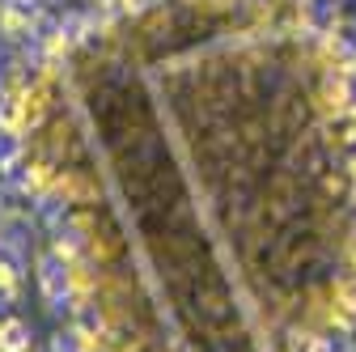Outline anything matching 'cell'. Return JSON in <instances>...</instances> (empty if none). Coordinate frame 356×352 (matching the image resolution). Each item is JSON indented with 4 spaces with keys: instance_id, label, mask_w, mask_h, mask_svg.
<instances>
[{
    "instance_id": "obj_1",
    "label": "cell",
    "mask_w": 356,
    "mask_h": 352,
    "mask_svg": "<svg viewBox=\"0 0 356 352\" xmlns=\"http://www.w3.org/2000/svg\"><path fill=\"white\" fill-rule=\"evenodd\" d=\"M38 285H42V297H47L56 310H64V301L72 297L68 263H64L60 255H42V259H38Z\"/></svg>"
},
{
    "instance_id": "obj_2",
    "label": "cell",
    "mask_w": 356,
    "mask_h": 352,
    "mask_svg": "<svg viewBox=\"0 0 356 352\" xmlns=\"http://www.w3.org/2000/svg\"><path fill=\"white\" fill-rule=\"evenodd\" d=\"M0 30H5L9 38H26L34 30V13L26 0H13V5H5V13H0Z\"/></svg>"
},
{
    "instance_id": "obj_3",
    "label": "cell",
    "mask_w": 356,
    "mask_h": 352,
    "mask_svg": "<svg viewBox=\"0 0 356 352\" xmlns=\"http://www.w3.org/2000/svg\"><path fill=\"white\" fill-rule=\"evenodd\" d=\"M17 289H22V263H17V255L9 246H0V297L13 301Z\"/></svg>"
},
{
    "instance_id": "obj_4",
    "label": "cell",
    "mask_w": 356,
    "mask_h": 352,
    "mask_svg": "<svg viewBox=\"0 0 356 352\" xmlns=\"http://www.w3.org/2000/svg\"><path fill=\"white\" fill-rule=\"evenodd\" d=\"M0 352H30V327L22 319H5V339H0Z\"/></svg>"
},
{
    "instance_id": "obj_5",
    "label": "cell",
    "mask_w": 356,
    "mask_h": 352,
    "mask_svg": "<svg viewBox=\"0 0 356 352\" xmlns=\"http://www.w3.org/2000/svg\"><path fill=\"white\" fill-rule=\"evenodd\" d=\"M72 323H76V335H81V339H98L102 327H106L102 314H98V305H76V319H72Z\"/></svg>"
},
{
    "instance_id": "obj_6",
    "label": "cell",
    "mask_w": 356,
    "mask_h": 352,
    "mask_svg": "<svg viewBox=\"0 0 356 352\" xmlns=\"http://www.w3.org/2000/svg\"><path fill=\"white\" fill-rule=\"evenodd\" d=\"M335 301H339V310H348L356 319V272L335 280Z\"/></svg>"
},
{
    "instance_id": "obj_7",
    "label": "cell",
    "mask_w": 356,
    "mask_h": 352,
    "mask_svg": "<svg viewBox=\"0 0 356 352\" xmlns=\"http://www.w3.org/2000/svg\"><path fill=\"white\" fill-rule=\"evenodd\" d=\"M297 352H331V348H327V339H318V335H301V339H297Z\"/></svg>"
},
{
    "instance_id": "obj_8",
    "label": "cell",
    "mask_w": 356,
    "mask_h": 352,
    "mask_svg": "<svg viewBox=\"0 0 356 352\" xmlns=\"http://www.w3.org/2000/svg\"><path fill=\"white\" fill-rule=\"evenodd\" d=\"M123 5H149V0H123Z\"/></svg>"
},
{
    "instance_id": "obj_9",
    "label": "cell",
    "mask_w": 356,
    "mask_h": 352,
    "mask_svg": "<svg viewBox=\"0 0 356 352\" xmlns=\"http://www.w3.org/2000/svg\"><path fill=\"white\" fill-rule=\"evenodd\" d=\"M5 5H9V0H0V13H5Z\"/></svg>"
}]
</instances>
